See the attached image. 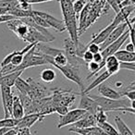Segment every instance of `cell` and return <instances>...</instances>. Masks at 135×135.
Listing matches in <instances>:
<instances>
[{
    "mask_svg": "<svg viewBox=\"0 0 135 135\" xmlns=\"http://www.w3.org/2000/svg\"><path fill=\"white\" fill-rule=\"evenodd\" d=\"M108 11V5L105 0H94L90 4L87 3L83 9L80 13L79 26H78V35L79 37L96 20Z\"/></svg>",
    "mask_w": 135,
    "mask_h": 135,
    "instance_id": "6da1fadb",
    "label": "cell"
},
{
    "mask_svg": "<svg viewBox=\"0 0 135 135\" xmlns=\"http://www.w3.org/2000/svg\"><path fill=\"white\" fill-rule=\"evenodd\" d=\"M8 28L15 33L18 38L28 44L49 43V40L34 28L27 25L21 20L15 19L8 22Z\"/></svg>",
    "mask_w": 135,
    "mask_h": 135,
    "instance_id": "7a4b0ae2",
    "label": "cell"
},
{
    "mask_svg": "<svg viewBox=\"0 0 135 135\" xmlns=\"http://www.w3.org/2000/svg\"><path fill=\"white\" fill-rule=\"evenodd\" d=\"M60 8L63 14V22L65 24L66 31L70 34V38L76 44H79V35H78L77 16L73 10L71 0H59Z\"/></svg>",
    "mask_w": 135,
    "mask_h": 135,
    "instance_id": "3957f363",
    "label": "cell"
},
{
    "mask_svg": "<svg viewBox=\"0 0 135 135\" xmlns=\"http://www.w3.org/2000/svg\"><path fill=\"white\" fill-rule=\"evenodd\" d=\"M90 96L96 102L98 107L105 112L108 111H122V112H129L134 114L135 109L131 107V101L129 99H108V98L103 97L98 95H91Z\"/></svg>",
    "mask_w": 135,
    "mask_h": 135,
    "instance_id": "277c9868",
    "label": "cell"
},
{
    "mask_svg": "<svg viewBox=\"0 0 135 135\" xmlns=\"http://www.w3.org/2000/svg\"><path fill=\"white\" fill-rule=\"evenodd\" d=\"M35 45L24 55L22 63L19 66L18 70L24 71L25 70H27L29 68L37 67V66H41V65H48L46 59L44 57L43 55L36 52Z\"/></svg>",
    "mask_w": 135,
    "mask_h": 135,
    "instance_id": "5b68a950",
    "label": "cell"
},
{
    "mask_svg": "<svg viewBox=\"0 0 135 135\" xmlns=\"http://www.w3.org/2000/svg\"><path fill=\"white\" fill-rule=\"evenodd\" d=\"M64 54L68 60V64L79 69L81 66L86 65L81 57L77 56V45L70 37L64 40Z\"/></svg>",
    "mask_w": 135,
    "mask_h": 135,
    "instance_id": "8992f818",
    "label": "cell"
},
{
    "mask_svg": "<svg viewBox=\"0 0 135 135\" xmlns=\"http://www.w3.org/2000/svg\"><path fill=\"white\" fill-rule=\"evenodd\" d=\"M129 29H127V30L123 32V34H122V35L120 36L118 40H116L114 43H112V44H110L109 45H107V46L105 47L104 50L101 51V55H102V57H103V61L99 64V71L102 70V69H103L104 67H105V58L108 57V56H113V55H114L117 51L119 50L120 47L123 45V44L125 43L128 39H129Z\"/></svg>",
    "mask_w": 135,
    "mask_h": 135,
    "instance_id": "52a82bcc",
    "label": "cell"
},
{
    "mask_svg": "<svg viewBox=\"0 0 135 135\" xmlns=\"http://www.w3.org/2000/svg\"><path fill=\"white\" fill-rule=\"evenodd\" d=\"M26 81L30 85V90H29V93L27 95L32 100L43 99V98L50 96L51 94H52V90L45 87V85L35 81L32 78H29Z\"/></svg>",
    "mask_w": 135,
    "mask_h": 135,
    "instance_id": "ba28073f",
    "label": "cell"
},
{
    "mask_svg": "<svg viewBox=\"0 0 135 135\" xmlns=\"http://www.w3.org/2000/svg\"><path fill=\"white\" fill-rule=\"evenodd\" d=\"M55 68H56L57 70H59L60 71L62 72V74H63L68 80H70V81L75 83L76 84L80 87V89H81V93H80V94H81V93L83 92L85 87H84V84H83V80H81V75H80V73H79V69H78V68L72 67V66L69 65V64L66 66H61V67H60V66H55Z\"/></svg>",
    "mask_w": 135,
    "mask_h": 135,
    "instance_id": "9c48e42d",
    "label": "cell"
},
{
    "mask_svg": "<svg viewBox=\"0 0 135 135\" xmlns=\"http://www.w3.org/2000/svg\"><path fill=\"white\" fill-rule=\"evenodd\" d=\"M85 113H86V111L83 110V109H80V108L69 110L65 115L59 116L57 128L60 129V128H63L67 125H70V124H74L79 119H81V118L84 116Z\"/></svg>",
    "mask_w": 135,
    "mask_h": 135,
    "instance_id": "30bf717a",
    "label": "cell"
},
{
    "mask_svg": "<svg viewBox=\"0 0 135 135\" xmlns=\"http://www.w3.org/2000/svg\"><path fill=\"white\" fill-rule=\"evenodd\" d=\"M1 99H2L3 109L5 113V118H11L12 104H13V94L11 92V87L0 86Z\"/></svg>",
    "mask_w": 135,
    "mask_h": 135,
    "instance_id": "8fae6325",
    "label": "cell"
},
{
    "mask_svg": "<svg viewBox=\"0 0 135 135\" xmlns=\"http://www.w3.org/2000/svg\"><path fill=\"white\" fill-rule=\"evenodd\" d=\"M32 11H33L34 14H36V15L43 18V19L46 21L47 24L50 26V28L53 27V28H55L57 32H63L66 31V27H65V24H64L63 21L56 19V18H55L54 16L50 15V14H48V13H45V12L37 11V10H32Z\"/></svg>",
    "mask_w": 135,
    "mask_h": 135,
    "instance_id": "7c38bea8",
    "label": "cell"
},
{
    "mask_svg": "<svg viewBox=\"0 0 135 135\" xmlns=\"http://www.w3.org/2000/svg\"><path fill=\"white\" fill-rule=\"evenodd\" d=\"M81 95V100L79 103V107L78 108L83 109V110L86 111L91 114H95L97 110L99 109L96 102L91 97L90 95L85 94H79Z\"/></svg>",
    "mask_w": 135,
    "mask_h": 135,
    "instance_id": "4fadbf2b",
    "label": "cell"
},
{
    "mask_svg": "<svg viewBox=\"0 0 135 135\" xmlns=\"http://www.w3.org/2000/svg\"><path fill=\"white\" fill-rule=\"evenodd\" d=\"M127 28H128V26H127V23L126 22H123V23H121V24L118 25V26L111 32V33L108 35V37L105 40V42L102 43L101 45H99L100 52H101L102 50H104L107 45H109L110 44L114 43L116 40H118V38L123 34V32L127 30Z\"/></svg>",
    "mask_w": 135,
    "mask_h": 135,
    "instance_id": "5bb4252c",
    "label": "cell"
},
{
    "mask_svg": "<svg viewBox=\"0 0 135 135\" xmlns=\"http://www.w3.org/2000/svg\"><path fill=\"white\" fill-rule=\"evenodd\" d=\"M45 118V117L42 116L40 114H29L24 115L23 118L19 119V123H18L17 127L14 128V129H30L31 127L34 125L37 121H41Z\"/></svg>",
    "mask_w": 135,
    "mask_h": 135,
    "instance_id": "9a60e30c",
    "label": "cell"
},
{
    "mask_svg": "<svg viewBox=\"0 0 135 135\" xmlns=\"http://www.w3.org/2000/svg\"><path fill=\"white\" fill-rule=\"evenodd\" d=\"M134 9H135V6H128L120 8L119 11L116 14V17L114 18L112 22L116 26H118V25L121 24L123 22H126V21L129 20L131 14L134 11Z\"/></svg>",
    "mask_w": 135,
    "mask_h": 135,
    "instance_id": "2e32d148",
    "label": "cell"
},
{
    "mask_svg": "<svg viewBox=\"0 0 135 135\" xmlns=\"http://www.w3.org/2000/svg\"><path fill=\"white\" fill-rule=\"evenodd\" d=\"M94 126H96V120L94 115L86 112L81 119H79L73 124L72 127L77 128V129H85V128L94 127Z\"/></svg>",
    "mask_w": 135,
    "mask_h": 135,
    "instance_id": "e0dca14e",
    "label": "cell"
},
{
    "mask_svg": "<svg viewBox=\"0 0 135 135\" xmlns=\"http://www.w3.org/2000/svg\"><path fill=\"white\" fill-rule=\"evenodd\" d=\"M97 88H98L99 94H101L103 97L108 98V99H113V100L120 99V98L122 97L120 93L114 90L113 88L109 87L108 85L105 84V83H101L100 85H98Z\"/></svg>",
    "mask_w": 135,
    "mask_h": 135,
    "instance_id": "ac0fdd59",
    "label": "cell"
},
{
    "mask_svg": "<svg viewBox=\"0 0 135 135\" xmlns=\"http://www.w3.org/2000/svg\"><path fill=\"white\" fill-rule=\"evenodd\" d=\"M116 27L117 26L114 24V23L111 22L108 26H107L105 29H103V30H102L98 34H94V35L93 36V39L91 40L90 43L91 44H97V45H101L102 43H104V42H105V40L108 37V35L111 33V32H112V31L114 30Z\"/></svg>",
    "mask_w": 135,
    "mask_h": 135,
    "instance_id": "d6986e66",
    "label": "cell"
},
{
    "mask_svg": "<svg viewBox=\"0 0 135 135\" xmlns=\"http://www.w3.org/2000/svg\"><path fill=\"white\" fill-rule=\"evenodd\" d=\"M69 131L70 132L77 133L80 135H107L98 126L85 128V129H77V128L71 127L70 129H69Z\"/></svg>",
    "mask_w": 135,
    "mask_h": 135,
    "instance_id": "ffe728a7",
    "label": "cell"
},
{
    "mask_svg": "<svg viewBox=\"0 0 135 135\" xmlns=\"http://www.w3.org/2000/svg\"><path fill=\"white\" fill-rule=\"evenodd\" d=\"M22 72H23L22 70H19V71L12 72V73L7 74V75L0 76V86H8V87L14 86L15 81L17 80L18 77L21 76Z\"/></svg>",
    "mask_w": 135,
    "mask_h": 135,
    "instance_id": "44dd1931",
    "label": "cell"
},
{
    "mask_svg": "<svg viewBox=\"0 0 135 135\" xmlns=\"http://www.w3.org/2000/svg\"><path fill=\"white\" fill-rule=\"evenodd\" d=\"M105 67L107 69L105 70L112 76L114 74H117L119 70V62L114 56H110L105 58Z\"/></svg>",
    "mask_w": 135,
    "mask_h": 135,
    "instance_id": "7402d4cb",
    "label": "cell"
},
{
    "mask_svg": "<svg viewBox=\"0 0 135 135\" xmlns=\"http://www.w3.org/2000/svg\"><path fill=\"white\" fill-rule=\"evenodd\" d=\"M24 116V109L21 105L18 96H13V104H12L11 118L16 119H21Z\"/></svg>",
    "mask_w": 135,
    "mask_h": 135,
    "instance_id": "603a6c76",
    "label": "cell"
},
{
    "mask_svg": "<svg viewBox=\"0 0 135 135\" xmlns=\"http://www.w3.org/2000/svg\"><path fill=\"white\" fill-rule=\"evenodd\" d=\"M110 74L108 73V72L105 70V71H104L103 73H101L99 76H98L97 78H96L95 80H94V81H93L92 83H91L90 85H89L87 88H85L84 90H83V92L81 93V94H87L89 92H91V91L93 90V89H94V88H96V87L98 86V85H100L101 83H104L105 81H107V79H108L109 77H110Z\"/></svg>",
    "mask_w": 135,
    "mask_h": 135,
    "instance_id": "cb8c5ba5",
    "label": "cell"
},
{
    "mask_svg": "<svg viewBox=\"0 0 135 135\" xmlns=\"http://www.w3.org/2000/svg\"><path fill=\"white\" fill-rule=\"evenodd\" d=\"M113 56L118 60V62H134L135 53L128 52L126 50H118Z\"/></svg>",
    "mask_w": 135,
    "mask_h": 135,
    "instance_id": "d4e9b609",
    "label": "cell"
},
{
    "mask_svg": "<svg viewBox=\"0 0 135 135\" xmlns=\"http://www.w3.org/2000/svg\"><path fill=\"white\" fill-rule=\"evenodd\" d=\"M18 97H19L20 101H21V105L23 107V109H24V115L32 114V103H33V100L31 99L28 95L20 94V93Z\"/></svg>",
    "mask_w": 135,
    "mask_h": 135,
    "instance_id": "484cf974",
    "label": "cell"
},
{
    "mask_svg": "<svg viewBox=\"0 0 135 135\" xmlns=\"http://www.w3.org/2000/svg\"><path fill=\"white\" fill-rule=\"evenodd\" d=\"M115 123H116L117 126V131H118L119 135H134L132 131H131V129L126 125V123L122 120L120 117L115 118Z\"/></svg>",
    "mask_w": 135,
    "mask_h": 135,
    "instance_id": "4316f807",
    "label": "cell"
},
{
    "mask_svg": "<svg viewBox=\"0 0 135 135\" xmlns=\"http://www.w3.org/2000/svg\"><path fill=\"white\" fill-rule=\"evenodd\" d=\"M14 86L19 91L20 94H25V95L28 94L29 90H30V85H29V83H27L26 80H23L21 76L17 78V80L15 81V83H14Z\"/></svg>",
    "mask_w": 135,
    "mask_h": 135,
    "instance_id": "83f0119b",
    "label": "cell"
},
{
    "mask_svg": "<svg viewBox=\"0 0 135 135\" xmlns=\"http://www.w3.org/2000/svg\"><path fill=\"white\" fill-rule=\"evenodd\" d=\"M40 78L43 81L46 83H50L56 80V73L53 69H45L44 70L41 71L40 74Z\"/></svg>",
    "mask_w": 135,
    "mask_h": 135,
    "instance_id": "f1b7e54d",
    "label": "cell"
},
{
    "mask_svg": "<svg viewBox=\"0 0 135 135\" xmlns=\"http://www.w3.org/2000/svg\"><path fill=\"white\" fill-rule=\"evenodd\" d=\"M98 127L104 131L107 135H119L117 131V129H115L110 123L108 122H104V123H101V124H98Z\"/></svg>",
    "mask_w": 135,
    "mask_h": 135,
    "instance_id": "f546056e",
    "label": "cell"
},
{
    "mask_svg": "<svg viewBox=\"0 0 135 135\" xmlns=\"http://www.w3.org/2000/svg\"><path fill=\"white\" fill-rule=\"evenodd\" d=\"M19 123V119H16L13 118H8L0 119V129L1 128H9V129H14L17 127Z\"/></svg>",
    "mask_w": 135,
    "mask_h": 135,
    "instance_id": "4dcf8cb0",
    "label": "cell"
},
{
    "mask_svg": "<svg viewBox=\"0 0 135 135\" xmlns=\"http://www.w3.org/2000/svg\"><path fill=\"white\" fill-rule=\"evenodd\" d=\"M18 6L17 0H0V8L9 10Z\"/></svg>",
    "mask_w": 135,
    "mask_h": 135,
    "instance_id": "1f68e13d",
    "label": "cell"
},
{
    "mask_svg": "<svg viewBox=\"0 0 135 135\" xmlns=\"http://www.w3.org/2000/svg\"><path fill=\"white\" fill-rule=\"evenodd\" d=\"M86 66H87V68H88L89 71L91 72L90 75L86 78L87 80H89L91 77H93L94 75H96V74H97V72L99 71V64L95 63V62H94V61H91V62H89V63H87Z\"/></svg>",
    "mask_w": 135,
    "mask_h": 135,
    "instance_id": "d6a6232c",
    "label": "cell"
},
{
    "mask_svg": "<svg viewBox=\"0 0 135 135\" xmlns=\"http://www.w3.org/2000/svg\"><path fill=\"white\" fill-rule=\"evenodd\" d=\"M86 4V0H75V1L72 2V7H73V10L75 12L76 16H77V14L81 13V11L83 9V8H84V6Z\"/></svg>",
    "mask_w": 135,
    "mask_h": 135,
    "instance_id": "836d02e7",
    "label": "cell"
},
{
    "mask_svg": "<svg viewBox=\"0 0 135 135\" xmlns=\"http://www.w3.org/2000/svg\"><path fill=\"white\" fill-rule=\"evenodd\" d=\"M94 117H95V120H96V126L98 124L104 123V122L107 121V115L105 114V111L101 110V109H98L97 112L94 114Z\"/></svg>",
    "mask_w": 135,
    "mask_h": 135,
    "instance_id": "e575fe53",
    "label": "cell"
},
{
    "mask_svg": "<svg viewBox=\"0 0 135 135\" xmlns=\"http://www.w3.org/2000/svg\"><path fill=\"white\" fill-rule=\"evenodd\" d=\"M127 91H124L123 93H120L121 96H127L129 101H135V90H134V83L131 84Z\"/></svg>",
    "mask_w": 135,
    "mask_h": 135,
    "instance_id": "d590c367",
    "label": "cell"
},
{
    "mask_svg": "<svg viewBox=\"0 0 135 135\" xmlns=\"http://www.w3.org/2000/svg\"><path fill=\"white\" fill-rule=\"evenodd\" d=\"M105 1L111 8H113V10L116 12V14L119 11L121 0H105Z\"/></svg>",
    "mask_w": 135,
    "mask_h": 135,
    "instance_id": "8d00e7d4",
    "label": "cell"
},
{
    "mask_svg": "<svg viewBox=\"0 0 135 135\" xmlns=\"http://www.w3.org/2000/svg\"><path fill=\"white\" fill-rule=\"evenodd\" d=\"M123 69V70H131L134 72L135 70V63L134 62H119V70Z\"/></svg>",
    "mask_w": 135,
    "mask_h": 135,
    "instance_id": "74e56055",
    "label": "cell"
},
{
    "mask_svg": "<svg viewBox=\"0 0 135 135\" xmlns=\"http://www.w3.org/2000/svg\"><path fill=\"white\" fill-rule=\"evenodd\" d=\"M87 50L90 51V52L94 55V54H96V53L100 52V46H99V45H97V44L89 43L88 45H87Z\"/></svg>",
    "mask_w": 135,
    "mask_h": 135,
    "instance_id": "f35d334b",
    "label": "cell"
},
{
    "mask_svg": "<svg viewBox=\"0 0 135 135\" xmlns=\"http://www.w3.org/2000/svg\"><path fill=\"white\" fill-rule=\"evenodd\" d=\"M93 56L94 55L92 54V53L90 52V51L86 50L84 51V53L83 54V56H81V58H83V60L85 62V63H89V62L93 61Z\"/></svg>",
    "mask_w": 135,
    "mask_h": 135,
    "instance_id": "ab89813d",
    "label": "cell"
},
{
    "mask_svg": "<svg viewBox=\"0 0 135 135\" xmlns=\"http://www.w3.org/2000/svg\"><path fill=\"white\" fill-rule=\"evenodd\" d=\"M15 19H16L15 17L9 15V14L0 15V23H2V22H7V23H8V21H13V20H15Z\"/></svg>",
    "mask_w": 135,
    "mask_h": 135,
    "instance_id": "60d3db41",
    "label": "cell"
},
{
    "mask_svg": "<svg viewBox=\"0 0 135 135\" xmlns=\"http://www.w3.org/2000/svg\"><path fill=\"white\" fill-rule=\"evenodd\" d=\"M69 111V107H65V105H57L56 107V112L59 114V116H63Z\"/></svg>",
    "mask_w": 135,
    "mask_h": 135,
    "instance_id": "b9f144b4",
    "label": "cell"
},
{
    "mask_svg": "<svg viewBox=\"0 0 135 135\" xmlns=\"http://www.w3.org/2000/svg\"><path fill=\"white\" fill-rule=\"evenodd\" d=\"M18 8L22 10H32V5L29 2H23V3H20L17 6Z\"/></svg>",
    "mask_w": 135,
    "mask_h": 135,
    "instance_id": "7bdbcfd3",
    "label": "cell"
},
{
    "mask_svg": "<svg viewBox=\"0 0 135 135\" xmlns=\"http://www.w3.org/2000/svg\"><path fill=\"white\" fill-rule=\"evenodd\" d=\"M93 61L95 62V63H98V64H100L102 61H103V57H102L101 52H98V53H96V54H94V56H93Z\"/></svg>",
    "mask_w": 135,
    "mask_h": 135,
    "instance_id": "ee69618b",
    "label": "cell"
},
{
    "mask_svg": "<svg viewBox=\"0 0 135 135\" xmlns=\"http://www.w3.org/2000/svg\"><path fill=\"white\" fill-rule=\"evenodd\" d=\"M17 131V135H32L31 133L30 129H16Z\"/></svg>",
    "mask_w": 135,
    "mask_h": 135,
    "instance_id": "f6af8a7d",
    "label": "cell"
},
{
    "mask_svg": "<svg viewBox=\"0 0 135 135\" xmlns=\"http://www.w3.org/2000/svg\"><path fill=\"white\" fill-rule=\"evenodd\" d=\"M126 51H128V52H131V53H135V46L133 44L129 43L127 45H126Z\"/></svg>",
    "mask_w": 135,
    "mask_h": 135,
    "instance_id": "bcb514c9",
    "label": "cell"
},
{
    "mask_svg": "<svg viewBox=\"0 0 135 135\" xmlns=\"http://www.w3.org/2000/svg\"><path fill=\"white\" fill-rule=\"evenodd\" d=\"M49 1H52V0H28V2L31 5L32 4H39V3H45V2H49Z\"/></svg>",
    "mask_w": 135,
    "mask_h": 135,
    "instance_id": "7dc6e473",
    "label": "cell"
},
{
    "mask_svg": "<svg viewBox=\"0 0 135 135\" xmlns=\"http://www.w3.org/2000/svg\"><path fill=\"white\" fill-rule=\"evenodd\" d=\"M10 129H9V128H1V129H0V135L6 134V133L8 132Z\"/></svg>",
    "mask_w": 135,
    "mask_h": 135,
    "instance_id": "c3c4849f",
    "label": "cell"
},
{
    "mask_svg": "<svg viewBox=\"0 0 135 135\" xmlns=\"http://www.w3.org/2000/svg\"><path fill=\"white\" fill-rule=\"evenodd\" d=\"M8 9L6 8H0V15H4V14H8Z\"/></svg>",
    "mask_w": 135,
    "mask_h": 135,
    "instance_id": "681fc988",
    "label": "cell"
},
{
    "mask_svg": "<svg viewBox=\"0 0 135 135\" xmlns=\"http://www.w3.org/2000/svg\"><path fill=\"white\" fill-rule=\"evenodd\" d=\"M18 4H20V3H23V2H28V0H17Z\"/></svg>",
    "mask_w": 135,
    "mask_h": 135,
    "instance_id": "f907efd6",
    "label": "cell"
},
{
    "mask_svg": "<svg viewBox=\"0 0 135 135\" xmlns=\"http://www.w3.org/2000/svg\"><path fill=\"white\" fill-rule=\"evenodd\" d=\"M87 3H90V4H92V3L94 2V0H86Z\"/></svg>",
    "mask_w": 135,
    "mask_h": 135,
    "instance_id": "816d5d0a",
    "label": "cell"
},
{
    "mask_svg": "<svg viewBox=\"0 0 135 135\" xmlns=\"http://www.w3.org/2000/svg\"><path fill=\"white\" fill-rule=\"evenodd\" d=\"M71 1H72V2H73V1H75V0H71Z\"/></svg>",
    "mask_w": 135,
    "mask_h": 135,
    "instance_id": "f5cc1de1",
    "label": "cell"
}]
</instances>
